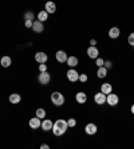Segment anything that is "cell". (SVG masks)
I'll use <instances>...</instances> for the list:
<instances>
[{
	"label": "cell",
	"instance_id": "cell-1",
	"mask_svg": "<svg viewBox=\"0 0 134 149\" xmlns=\"http://www.w3.org/2000/svg\"><path fill=\"white\" fill-rule=\"evenodd\" d=\"M67 129H69V125H67V121L66 120H62V118H59L54 122V126H52V133L54 136L59 137V136L65 134L67 132Z\"/></svg>",
	"mask_w": 134,
	"mask_h": 149
},
{
	"label": "cell",
	"instance_id": "cell-2",
	"mask_svg": "<svg viewBox=\"0 0 134 149\" xmlns=\"http://www.w3.org/2000/svg\"><path fill=\"white\" fill-rule=\"evenodd\" d=\"M51 102L52 105H55V106H62L65 104V97H63V94L60 91H54L51 94Z\"/></svg>",
	"mask_w": 134,
	"mask_h": 149
},
{
	"label": "cell",
	"instance_id": "cell-3",
	"mask_svg": "<svg viewBox=\"0 0 134 149\" xmlns=\"http://www.w3.org/2000/svg\"><path fill=\"white\" fill-rule=\"evenodd\" d=\"M118 102H119V97L117 94H114L113 91L106 95V104H109V106H115L118 105Z\"/></svg>",
	"mask_w": 134,
	"mask_h": 149
},
{
	"label": "cell",
	"instance_id": "cell-4",
	"mask_svg": "<svg viewBox=\"0 0 134 149\" xmlns=\"http://www.w3.org/2000/svg\"><path fill=\"white\" fill-rule=\"evenodd\" d=\"M38 81L40 85H48V83L51 82V75L47 73V71H43L38 75Z\"/></svg>",
	"mask_w": 134,
	"mask_h": 149
},
{
	"label": "cell",
	"instance_id": "cell-5",
	"mask_svg": "<svg viewBox=\"0 0 134 149\" xmlns=\"http://www.w3.org/2000/svg\"><path fill=\"white\" fill-rule=\"evenodd\" d=\"M66 75H67V79H69L70 82H76V81H79V73L74 67H71V69L67 71Z\"/></svg>",
	"mask_w": 134,
	"mask_h": 149
},
{
	"label": "cell",
	"instance_id": "cell-6",
	"mask_svg": "<svg viewBox=\"0 0 134 149\" xmlns=\"http://www.w3.org/2000/svg\"><path fill=\"white\" fill-rule=\"evenodd\" d=\"M67 52L66 51H63V50H59V51H56V54H55V59L58 61L59 63H66L67 62Z\"/></svg>",
	"mask_w": 134,
	"mask_h": 149
},
{
	"label": "cell",
	"instance_id": "cell-7",
	"mask_svg": "<svg viewBox=\"0 0 134 149\" xmlns=\"http://www.w3.org/2000/svg\"><path fill=\"white\" fill-rule=\"evenodd\" d=\"M87 55L91 59H97L99 56V50L97 49L95 46H90L89 49H87Z\"/></svg>",
	"mask_w": 134,
	"mask_h": 149
},
{
	"label": "cell",
	"instance_id": "cell-8",
	"mask_svg": "<svg viewBox=\"0 0 134 149\" xmlns=\"http://www.w3.org/2000/svg\"><path fill=\"white\" fill-rule=\"evenodd\" d=\"M35 61H36L38 63H46L48 61V55L43 51H39V52L35 54Z\"/></svg>",
	"mask_w": 134,
	"mask_h": 149
},
{
	"label": "cell",
	"instance_id": "cell-9",
	"mask_svg": "<svg viewBox=\"0 0 134 149\" xmlns=\"http://www.w3.org/2000/svg\"><path fill=\"white\" fill-rule=\"evenodd\" d=\"M94 101H95L97 105H103V104H106V94H103L102 91L97 93L95 95H94Z\"/></svg>",
	"mask_w": 134,
	"mask_h": 149
},
{
	"label": "cell",
	"instance_id": "cell-10",
	"mask_svg": "<svg viewBox=\"0 0 134 149\" xmlns=\"http://www.w3.org/2000/svg\"><path fill=\"white\" fill-rule=\"evenodd\" d=\"M44 10L47 11L48 14H55L56 12V4L54 3V1H51V0H48V1H46V4H44Z\"/></svg>",
	"mask_w": 134,
	"mask_h": 149
},
{
	"label": "cell",
	"instance_id": "cell-11",
	"mask_svg": "<svg viewBox=\"0 0 134 149\" xmlns=\"http://www.w3.org/2000/svg\"><path fill=\"white\" fill-rule=\"evenodd\" d=\"M32 30H34V32H36V34H40V32H43V30H44V24H43V22H40V20H34V24H32Z\"/></svg>",
	"mask_w": 134,
	"mask_h": 149
},
{
	"label": "cell",
	"instance_id": "cell-12",
	"mask_svg": "<svg viewBox=\"0 0 134 149\" xmlns=\"http://www.w3.org/2000/svg\"><path fill=\"white\" fill-rule=\"evenodd\" d=\"M52 126H54V122L51 120H48V118H44L43 121H42V126L40 128L44 130V132H48V130H52Z\"/></svg>",
	"mask_w": 134,
	"mask_h": 149
},
{
	"label": "cell",
	"instance_id": "cell-13",
	"mask_svg": "<svg viewBox=\"0 0 134 149\" xmlns=\"http://www.w3.org/2000/svg\"><path fill=\"white\" fill-rule=\"evenodd\" d=\"M28 125H30V128L31 129H39L42 126V120L39 117H34V118L30 120Z\"/></svg>",
	"mask_w": 134,
	"mask_h": 149
},
{
	"label": "cell",
	"instance_id": "cell-14",
	"mask_svg": "<svg viewBox=\"0 0 134 149\" xmlns=\"http://www.w3.org/2000/svg\"><path fill=\"white\" fill-rule=\"evenodd\" d=\"M97 130H98V128H97V125H95V124H93V122L87 124V125H86V128H85V132H86V134H89V136L95 134Z\"/></svg>",
	"mask_w": 134,
	"mask_h": 149
},
{
	"label": "cell",
	"instance_id": "cell-15",
	"mask_svg": "<svg viewBox=\"0 0 134 149\" xmlns=\"http://www.w3.org/2000/svg\"><path fill=\"white\" fill-rule=\"evenodd\" d=\"M121 35V30L118 27H111L109 30V38L110 39H117Z\"/></svg>",
	"mask_w": 134,
	"mask_h": 149
},
{
	"label": "cell",
	"instance_id": "cell-16",
	"mask_svg": "<svg viewBox=\"0 0 134 149\" xmlns=\"http://www.w3.org/2000/svg\"><path fill=\"white\" fill-rule=\"evenodd\" d=\"M75 100L78 104H86V101H87V95L86 93H83V91H78L75 95Z\"/></svg>",
	"mask_w": 134,
	"mask_h": 149
},
{
	"label": "cell",
	"instance_id": "cell-17",
	"mask_svg": "<svg viewBox=\"0 0 134 149\" xmlns=\"http://www.w3.org/2000/svg\"><path fill=\"white\" fill-rule=\"evenodd\" d=\"M0 65H1V67H10L11 65H12V59H11V56H1V59H0Z\"/></svg>",
	"mask_w": 134,
	"mask_h": 149
},
{
	"label": "cell",
	"instance_id": "cell-18",
	"mask_svg": "<svg viewBox=\"0 0 134 149\" xmlns=\"http://www.w3.org/2000/svg\"><path fill=\"white\" fill-rule=\"evenodd\" d=\"M101 91H102L103 94H106V95H107V94H110L111 91H113V86H111L109 82L103 83L102 86H101Z\"/></svg>",
	"mask_w": 134,
	"mask_h": 149
},
{
	"label": "cell",
	"instance_id": "cell-19",
	"mask_svg": "<svg viewBox=\"0 0 134 149\" xmlns=\"http://www.w3.org/2000/svg\"><path fill=\"white\" fill-rule=\"evenodd\" d=\"M8 100H10L11 104H19L22 101V97H20V94H17V93H12L8 97Z\"/></svg>",
	"mask_w": 134,
	"mask_h": 149
},
{
	"label": "cell",
	"instance_id": "cell-20",
	"mask_svg": "<svg viewBox=\"0 0 134 149\" xmlns=\"http://www.w3.org/2000/svg\"><path fill=\"white\" fill-rule=\"evenodd\" d=\"M66 63H67L70 67H75V66H78L79 61H78V58H76V56L71 55V56H69V58H67V62H66Z\"/></svg>",
	"mask_w": 134,
	"mask_h": 149
},
{
	"label": "cell",
	"instance_id": "cell-21",
	"mask_svg": "<svg viewBox=\"0 0 134 149\" xmlns=\"http://www.w3.org/2000/svg\"><path fill=\"white\" fill-rule=\"evenodd\" d=\"M107 75V69L105 66L102 67H98V70H97V77L98 78H105V77Z\"/></svg>",
	"mask_w": 134,
	"mask_h": 149
},
{
	"label": "cell",
	"instance_id": "cell-22",
	"mask_svg": "<svg viewBox=\"0 0 134 149\" xmlns=\"http://www.w3.org/2000/svg\"><path fill=\"white\" fill-rule=\"evenodd\" d=\"M48 12L46 10H43V11H40L38 14V20H40V22H47V19H48Z\"/></svg>",
	"mask_w": 134,
	"mask_h": 149
},
{
	"label": "cell",
	"instance_id": "cell-23",
	"mask_svg": "<svg viewBox=\"0 0 134 149\" xmlns=\"http://www.w3.org/2000/svg\"><path fill=\"white\" fill-rule=\"evenodd\" d=\"M35 19V14L32 11H26L24 12V20H34Z\"/></svg>",
	"mask_w": 134,
	"mask_h": 149
},
{
	"label": "cell",
	"instance_id": "cell-24",
	"mask_svg": "<svg viewBox=\"0 0 134 149\" xmlns=\"http://www.w3.org/2000/svg\"><path fill=\"white\" fill-rule=\"evenodd\" d=\"M36 117H39L42 120V118H46V110L43 108H39L38 110H36Z\"/></svg>",
	"mask_w": 134,
	"mask_h": 149
},
{
	"label": "cell",
	"instance_id": "cell-25",
	"mask_svg": "<svg viewBox=\"0 0 134 149\" xmlns=\"http://www.w3.org/2000/svg\"><path fill=\"white\" fill-rule=\"evenodd\" d=\"M95 65H97V67H102L103 65H105V61H103L102 58H99V56H98V58L95 59Z\"/></svg>",
	"mask_w": 134,
	"mask_h": 149
},
{
	"label": "cell",
	"instance_id": "cell-26",
	"mask_svg": "<svg viewBox=\"0 0 134 149\" xmlns=\"http://www.w3.org/2000/svg\"><path fill=\"white\" fill-rule=\"evenodd\" d=\"M127 43L134 47V32H131V34L129 35V38H127Z\"/></svg>",
	"mask_w": 134,
	"mask_h": 149
},
{
	"label": "cell",
	"instance_id": "cell-27",
	"mask_svg": "<svg viewBox=\"0 0 134 149\" xmlns=\"http://www.w3.org/2000/svg\"><path fill=\"white\" fill-rule=\"evenodd\" d=\"M67 125H69V128H74L76 125V121L74 118H69V120H67Z\"/></svg>",
	"mask_w": 134,
	"mask_h": 149
},
{
	"label": "cell",
	"instance_id": "cell-28",
	"mask_svg": "<svg viewBox=\"0 0 134 149\" xmlns=\"http://www.w3.org/2000/svg\"><path fill=\"white\" fill-rule=\"evenodd\" d=\"M87 79H89V77L86 74H79V82L85 83V82H87Z\"/></svg>",
	"mask_w": 134,
	"mask_h": 149
},
{
	"label": "cell",
	"instance_id": "cell-29",
	"mask_svg": "<svg viewBox=\"0 0 134 149\" xmlns=\"http://www.w3.org/2000/svg\"><path fill=\"white\" fill-rule=\"evenodd\" d=\"M34 24V20H24V27L26 28H32Z\"/></svg>",
	"mask_w": 134,
	"mask_h": 149
},
{
	"label": "cell",
	"instance_id": "cell-30",
	"mask_svg": "<svg viewBox=\"0 0 134 149\" xmlns=\"http://www.w3.org/2000/svg\"><path fill=\"white\" fill-rule=\"evenodd\" d=\"M39 71H40V73L47 71V65H46V63H39Z\"/></svg>",
	"mask_w": 134,
	"mask_h": 149
},
{
	"label": "cell",
	"instance_id": "cell-31",
	"mask_svg": "<svg viewBox=\"0 0 134 149\" xmlns=\"http://www.w3.org/2000/svg\"><path fill=\"white\" fill-rule=\"evenodd\" d=\"M103 66H105L107 70H109V69L111 67V62H110V61H105V65H103Z\"/></svg>",
	"mask_w": 134,
	"mask_h": 149
},
{
	"label": "cell",
	"instance_id": "cell-32",
	"mask_svg": "<svg viewBox=\"0 0 134 149\" xmlns=\"http://www.w3.org/2000/svg\"><path fill=\"white\" fill-rule=\"evenodd\" d=\"M97 45V40L95 39H91V40H90V46H95Z\"/></svg>",
	"mask_w": 134,
	"mask_h": 149
},
{
	"label": "cell",
	"instance_id": "cell-33",
	"mask_svg": "<svg viewBox=\"0 0 134 149\" xmlns=\"http://www.w3.org/2000/svg\"><path fill=\"white\" fill-rule=\"evenodd\" d=\"M40 148H42V149H48L50 146H48L47 144H43V145H40Z\"/></svg>",
	"mask_w": 134,
	"mask_h": 149
},
{
	"label": "cell",
	"instance_id": "cell-34",
	"mask_svg": "<svg viewBox=\"0 0 134 149\" xmlns=\"http://www.w3.org/2000/svg\"><path fill=\"white\" fill-rule=\"evenodd\" d=\"M131 114H133V116H134V104H133V105H131Z\"/></svg>",
	"mask_w": 134,
	"mask_h": 149
}]
</instances>
